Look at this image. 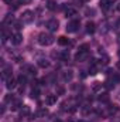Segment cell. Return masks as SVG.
<instances>
[{"mask_svg": "<svg viewBox=\"0 0 120 122\" xmlns=\"http://www.w3.org/2000/svg\"><path fill=\"white\" fill-rule=\"evenodd\" d=\"M54 43V37L50 36V34H45V33H41L38 36V44L41 46H51Z\"/></svg>", "mask_w": 120, "mask_h": 122, "instance_id": "1", "label": "cell"}, {"mask_svg": "<svg viewBox=\"0 0 120 122\" xmlns=\"http://www.w3.org/2000/svg\"><path fill=\"white\" fill-rule=\"evenodd\" d=\"M79 24H81L79 20H72V21H69L68 26H66V31H68V33H75V31L78 30Z\"/></svg>", "mask_w": 120, "mask_h": 122, "instance_id": "2", "label": "cell"}, {"mask_svg": "<svg viewBox=\"0 0 120 122\" xmlns=\"http://www.w3.org/2000/svg\"><path fill=\"white\" fill-rule=\"evenodd\" d=\"M32 20H34V13L30 11V10H26L21 16V21L23 23H31Z\"/></svg>", "mask_w": 120, "mask_h": 122, "instance_id": "3", "label": "cell"}, {"mask_svg": "<svg viewBox=\"0 0 120 122\" xmlns=\"http://www.w3.org/2000/svg\"><path fill=\"white\" fill-rule=\"evenodd\" d=\"M58 26H60V23H58V20H55V19L47 21V27H48L50 31H57L58 30Z\"/></svg>", "mask_w": 120, "mask_h": 122, "instance_id": "4", "label": "cell"}, {"mask_svg": "<svg viewBox=\"0 0 120 122\" xmlns=\"http://www.w3.org/2000/svg\"><path fill=\"white\" fill-rule=\"evenodd\" d=\"M21 41H23V36H21L20 33H16V34H13V36H11V43H13V44L18 46Z\"/></svg>", "mask_w": 120, "mask_h": 122, "instance_id": "5", "label": "cell"}, {"mask_svg": "<svg viewBox=\"0 0 120 122\" xmlns=\"http://www.w3.org/2000/svg\"><path fill=\"white\" fill-rule=\"evenodd\" d=\"M6 87H7V90H13V88H16V85H17V82L18 81H16L14 78H9V80H6Z\"/></svg>", "mask_w": 120, "mask_h": 122, "instance_id": "6", "label": "cell"}, {"mask_svg": "<svg viewBox=\"0 0 120 122\" xmlns=\"http://www.w3.org/2000/svg\"><path fill=\"white\" fill-rule=\"evenodd\" d=\"M115 1H116V0H100L99 4H100L102 9H109L112 4H115Z\"/></svg>", "mask_w": 120, "mask_h": 122, "instance_id": "7", "label": "cell"}, {"mask_svg": "<svg viewBox=\"0 0 120 122\" xmlns=\"http://www.w3.org/2000/svg\"><path fill=\"white\" fill-rule=\"evenodd\" d=\"M1 78H3V80H9V78H11V68H10V67H6V68L3 70Z\"/></svg>", "mask_w": 120, "mask_h": 122, "instance_id": "8", "label": "cell"}, {"mask_svg": "<svg viewBox=\"0 0 120 122\" xmlns=\"http://www.w3.org/2000/svg\"><path fill=\"white\" fill-rule=\"evenodd\" d=\"M30 114H31L30 107H27V105H23V107H21V109H20V115L24 118V117H28Z\"/></svg>", "mask_w": 120, "mask_h": 122, "instance_id": "9", "label": "cell"}, {"mask_svg": "<svg viewBox=\"0 0 120 122\" xmlns=\"http://www.w3.org/2000/svg\"><path fill=\"white\" fill-rule=\"evenodd\" d=\"M95 30H96L95 23H93V21H88V23H86V33H88V34H93Z\"/></svg>", "mask_w": 120, "mask_h": 122, "instance_id": "10", "label": "cell"}, {"mask_svg": "<svg viewBox=\"0 0 120 122\" xmlns=\"http://www.w3.org/2000/svg\"><path fill=\"white\" fill-rule=\"evenodd\" d=\"M88 57V53H83V51H78L76 56H75V60L76 61H83Z\"/></svg>", "mask_w": 120, "mask_h": 122, "instance_id": "11", "label": "cell"}, {"mask_svg": "<svg viewBox=\"0 0 120 122\" xmlns=\"http://www.w3.org/2000/svg\"><path fill=\"white\" fill-rule=\"evenodd\" d=\"M72 77H74V74H72V71H65V72L62 74V80H64L65 82H68V81H71V80H72Z\"/></svg>", "mask_w": 120, "mask_h": 122, "instance_id": "12", "label": "cell"}, {"mask_svg": "<svg viewBox=\"0 0 120 122\" xmlns=\"http://www.w3.org/2000/svg\"><path fill=\"white\" fill-rule=\"evenodd\" d=\"M47 104H48V105L57 104V95H48V97H47Z\"/></svg>", "mask_w": 120, "mask_h": 122, "instance_id": "13", "label": "cell"}, {"mask_svg": "<svg viewBox=\"0 0 120 122\" xmlns=\"http://www.w3.org/2000/svg\"><path fill=\"white\" fill-rule=\"evenodd\" d=\"M21 102L20 101H13V104H11V111H18V109H21Z\"/></svg>", "mask_w": 120, "mask_h": 122, "instance_id": "14", "label": "cell"}, {"mask_svg": "<svg viewBox=\"0 0 120 122\" xmlns=\"http://www.w3.org/2000/svg\"><path fill=\"white\" fill-rule=\"evenodd\" d=\"M65 16L66 17H75L76 16V10L75 9H66L65 10Z\"/></svg>", "mask_w": 120, "mask_h": 122, "instance_id": "15", "label": "cell"}, {"mask_svg": "<svg viewBox=\"0 0 120 122\" xmlns=\"http://www.w3.org/2000/svg\"><path fill=\"white\" fill-rule=\"evenodd\" d=\"M58 43H60L61 46H68L69 44V38H66L65 36H61L60 38H58Z\"/></svg>", "mask_w": 120, "mask_h": 122, "instance_id": "16", "label": "cell"}, {"mask_svg": "<svg viewBox=\"0 0 120 122\" xmlns=\"http://www.w3.org/2000/svg\"><path fill=\"white\" fill-rule=\"evenodd\" d=\"M109 99H110V97H109V94H106V92L99 97V101H100V102H109Z\"/></svg>", "mask_w": 120, "mask_h": 122, "instance_id": "17", "label": "cell"}, {"mask_svg": "<svg viewBox=\"0 0 120 122\" xmlns=\"http://www.w3.org/2000/svg\"><path fill=\"white\" fill-rule=\"evenodd\" d=\"M50 65V62L47 60H44V58H41V60H38V67H41V68H47Z\"/></svg>", "mask_w": 120, "mask_h": 122, "instance_id": "18", "label": "cell"}, {"mask_svg": "<svg viewBox=\"0 0 120 122\" xmlns=\"http://www.w3.org/2000/svg\"><path fill=\"white\" fill-rule=\"evenodd\" d=\"M47 9H48V10H55V9H57V3H55V1H48Z\"/></svg>", "mask_w": 120, "mask_h": 122, "instance_id": "19", "label": "cell"}, {"mask_svg": "<svg viewBox=\"0 0 120 122\" xmlns=\"http://www.w3.org/2000/svg\"><path fill=\"white\" fill-rule=\"evenodd\" d=\"M13 21H14V16L13 14H7L4 17V23H13Z\"/></svg>", "mask_w": 120, "mask_h": 122, "instance_id": "20", "label": "cell"}, {"mask_svg": "<svg viewBox=\"0 0 120 122\" xmlns=\"http://www.w3.org/2000/svg\"><path fill=\"white\" fill-rule=\"evenodd\" d=\"M103 85H105V87H106L107 90H110V88H113V85H115V82H113V80H112V81H110V80H107V81H106V82H105Z\"/></svg>", "mask_w": 120, "mask_h": 122, "instance_id": "21", "label": "cell"}, {"mask_svg": "<svg viewBox=\"0 0 120 122\" xmlns=\"http://www.w3.org/2000/svg\"><path fill=\"white\" fill-rule=\"evenodd\" d=\"M92 88H93V91H99V90L102 88V84H100V82H93Z\"/></svg>", "mask_w": 120, "mask_h": 122, "instance_id": "22", "label": "cell"}, {"mask_svg": "<svg viewBox=\"0 0 120 122\" xmlns=\"http://www.w3.org/2000/svg\"><path fill=\"white\" fill-rule=\"evenodd\" d=\"M14 101V95L13 94H9L6 98H4V102H13Z\"/></svg>", "mask_w": 120, "mask_h": 122, "instance_id": "23", "label": "cell"}, {"mask_svg": "<svg viewBox=\"0 0 120 122\" xmlns=\"http://www.w3.org/2000/svg\"><path fill=\"white\" fill-rule=\"evenodd\" d=\"M89 74L90 75H95V74H97V68H96V65H92L89 68Z\"/></svg>", "mask_w": 120, "mask_h": 122, "instance_id": "24", "label": "cell"}, {"mask_svg": "<svg viewBox=\"0 0 120 122\" xmlns=\"http://www.w3.org/2000/svg\"><path fill=\"white\" fill-rule=\"evenodd\" d=\"M110 114H116V112H119V108H117V105H110Z\"/></svg>", "mask_w": 120, "mask_h": 122, "instance_id": "25", "label": "cell"}, {"mask_svg": "<svg viewBox=\"0 0 120 122\" xmlns=\"http://www.w3.org/2000/svg\"><path fill=\"white\" fill-rule=\"evenodd\" d=\"M88 48H89V46H88V44H82V46L79 47V51H83V53H88Z\"/></svg>", "mask_w": 120, "mask_h": 122, "instance_id": "26", "label": "cell"}, {"mask_svg": "<svg viewBox=\"0 0 120 122\" xmlns=\"http://www.w3.org/2000/svg\"><path fill=\"white\" fill-rule=\"evenodd\" d=\"M38 95H40V91H38L37 88L31 91V98H38Z\"/></svg>", "mask_w": 120, "mask_h": 122, "instance_id": "27", "label": "cell"}, {"mask_svg": "<svg viewBox=\"0 0 120 122\" xmlns=\"http://www.w3.org/2000/svg\"><path fill=\"white\" fill-rule=\"evenodd\" d=\"M60 58L62 61H65V60H68V58H69V53H62V54H61L60 56Z\"/></svg>", "mask_w": 120, "mask_h": 122, "instance_id": "28", "label": "cell"}, {"mask_svg": "<svg viewBox=\"0 0 120 122\" xmlns=\"http://www.w3.org/2000/svg\"><path fill=\"white\" fill-rule=\"evenodd\" d=\"M65 94V88L64 87H58L57 88V95H64Z\"/></svg>", "mask_w": 120, "mask_h": 122, "instance_id": "29", "label": "cell"}, {"mask_svg": "<svg viewBox=\"0 0 120 122\" xmlns=\"http://www.w3.org/2000/svg\"><path fill=\"white\" fill-rule=\"evenodd\" d=\"M17 81H18V84H26V81H27V78H26L24 75H20Z\"/></svg>", "mask_w": 120, "mask_h": 122, "instance_id": "30", "label": "cell"}, {"mask_svg": "<svg viewBox=\"0 0 120 122\" xmlns=\"http://www.w3.org/2000/svg\"><path fill=\"white\" fill-rule=\"evenodd\" d=\"M27 68H28V71H30L31 75H37V70H35L34 67H27Z\"/></svg>", "mask_w": 120, "mask_h": 122, "instance_id": "31", "label": "cell"}, {"mask_svg": "<svg viewBox=\"0 0 120 122\" xmlns=\"http://www.w3.org/2000/svg\"><path fill=\"white\" fill-rule=\"evenodd\" d=\"M89 112H90V109L88 107H83V108H82V114H83V115H88Z\"/></svg>", "mask_w": 120, "mask_h": 122, "instance_id": "32", "label": "cell"}, {"mask_svg": "<svg viewBox=\"0 0 120 122\" xmlns=\"http://www.w3.org/2000/svg\"><path fill=\"white\" fill-rule=\"evenodd\" d=\"M40 115L45 117V115H48V111H47V109H40Z\"/></svg>", "mask_w": 120, "mask_h": 122, "instance_id": "33", "label": "cell"}, {"mask_svg": "<svg viewBox=\"0 0 120 122\" xmlns=\"http://www.w3.org/2000/svg\"><path fill=\"white\" fill-rule=\"evenodd\" d=\"M86 14L89 16V14H95V10L93 9H86Z\"/></svg>", "mask_w": 120, "mask_h": 122, "instance_id": "34", "label": "cell"}, {"mask_svg": "<svg viewBox=\"0 0 120 122\" xmlns=\"http://www.w3.org/2000/svg\"><path fill=\"white\" fill-rule=\"evenodd\" d=\"M119 81H120L119 75H113V82H119Z\"/></svg>", "mask_w": 120, "mask_h": 122, "instance_id": "35", "label": "cell"}, {"mask_svg": "<svg viewBox=\"0 0 120 122\" xmlns=\"http://www.w3.org/2000/svg\"><path fill=\"white\" fill-rule=\"evenodd\" d=\"M96 114H97V115H103V109L97 108V109H96Z\"/></svg>", "mask_w": 120, "mask_h": 122, "instance_id": "36", "label": "cell"}, {"mask_svg": "<svg viewBox=\"0 0 120 122\" xmlns=\"http://www.w3.org/2000/svg\"><path fill=\"white\" fill-rule=\"evenodd\" d=\"M16 9H18V3H13V10H16Z\"/></svg>", "mask_w": 120, "mask_h": 122, "instance_id": "37", "label": "cell"}, {"mask_svg": "<svg viewBox=\"0 0 120 122\" xmlns=\"http://www.w3.org/2000/svg\"><path fill=\"white\" fill-rule=\"evenodd\" d=\"M16 29L20 30V29H21V23H16Z\"/></svg>", "mask_w": 120, "mask_h": 122, "instance_id": "38", "label": "cell"}, {"mask_svg": "<svg viewBox=\"0 0 120 122\" xmlns=\"http://www.w3.org/2000/svg\"><path fill=\"white\" fill-rule=\"evenodd\" d=\"M6 4H13V0H3Z\"/></svg>", "mask_w": 120, "mask_h": 122, "instance_id": "39", "label": "cell"}, {"mask_svg": "<svg viewBox=\"0 0 120 122\" xmlns=\"http://www.w3.org/2000/svg\"><path fill=\"white\" fill-rule=\"evenodd\" d=\"M16 61H17V62H21L23 58H21V57H16Z\"/></svg>", "mask_w": 120, "mask_h": 122, "instance_id": "40", "label": "cell"}, {"mask_svg": "<svg viewBox=\"0 0 120 122\" xmlns=\"http://www.w3.org/2000/svg\"><path fill=\"white\" fill-rule=\"evenodd\" d=\"M20 3H30V0H20Z\"/></svg>", "mask_w": 120, "mask_h": 122, "instance_id": "41", "label": "cell"}, {"mask_svg": "<svg viewBox=\"0 0 120 122\" xmlns=\"http://www.w3.org/2000/svg\"><path fill=\"white\" fill-rule=\"evenodd\" d=\"M116 9H117V11H120V3L117 4V6H116Z\"/></svg>", "mask_w": 120, "mask_h": 122, "instance_id": "42", "label": "cell"}, {"mask_svg": "<svg viewBox=\"0 0 120 122\" xmlns=\"http://www.w3.org/2000/svg\"><path fill=\"white\" fill-rule=\"evenodd\" d=\"M116 65H117V68H120V60L117 61V64H116Z\"/></svg>", "mask_w": 120, "mask_h": 122, "instance_id": "43", "label": "cell"}, {"mask_svg": "<svg viewBox=\"0 0 120 122\" xmlns=\"http://www.w3.org/2000/svg\"><path fill=\"white\" fill-rule=\"evenodd\" d=\"M81 1H82V3H88L89 0H81Z\"/></svg>", "mask_w": 120, "mask_h": 122, "instance_id": "44", "label": "cell"}, {"mask_svg": "<svg viewBox=\"0 0 120 122\" xmlns=\"http://www.w3.org/2000/svg\"><path fill=\"white\" fill-rule=\"evenodd\" d=\"M54 122H62V121H61V119H55Z\"/></svg>", "mask_w": 120, "mask_h": 122, "instance_id": "45", "label": "cell"}, {"mask_svg": "<svg viewBox=\"0 0 120 122\" xmlns=\"http://www.w3.org/2000/svg\"><path fill=\"white\" fill-rule=\"evenodd\" d=\"M117 37H119V41H120V33H119V34H117Z\"/></svg>", "mask_w": 120, "mask_h": 122, "instance_id": "46", "label": "cell"}, {"mask_svg": "<svg viewBox=\"0 0 120 122\" xmlns=\"http://www.w3.org/2000/svg\"><path fill=\"white\" fill-rule=\"evenodd\" d=\"M78 122H85V121H78Z\"/></svg>", "mask_w": 120, "mask_h": 122, "instance_id": "47", "label": "cell"}, {"mask_svg": "<svg viewBox=\"0 0 120 122\" xmlns=\"http://www.w3.org/2000/svg\"><path fill=\"white\" fill-rule=\"evenodd\" d=\"M119 56H120V50H119Z\"/></svg>", "mask_w": 120, "mask_h": 122, "instance_id": "48", "label": "cell"}]
</instances>
